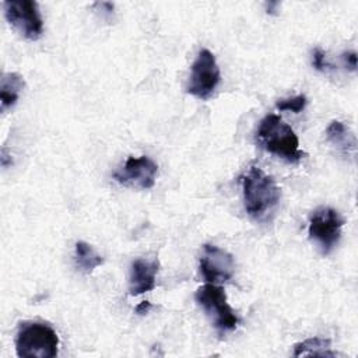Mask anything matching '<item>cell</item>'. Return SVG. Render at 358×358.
<instances>
[{"mask_svg":"<svg viewBox=\"0 0 358 358\" xmlns=\"http://www.w3.org/2000/svg\"><path fill=\"white\" fill-rule=\"evenodd\" d=\"M242 189L245 210L256 221L267 220L281 197L274 178L256 165H252L242 178Z\"/></svg>","mask_w":358,"mask_h":358,"instance_id":"1","label":"cell"},{"mask_svg":"<svg viewBox=\"0 0 358 358\" xmlns=\"http://www.w3.org/2000/svg\"><path fill=\"white\" fill-rule=\"evenodd\" d=\"M256 136L266 151L287 162L296 164L306 157V152L299 150L296 133L275 113H270L260 120Z\"/></svg>","mask_w":358,"mask_h":358,"instance_id":"2","label":"cell"},{"mask_svg":"<svg viewBox=\"0 0 358 358\" xmlns=\"http://www.w3.org/2000/svg\"><path fill=\"white\" fill-rule=\"evenodd\" d=\"M56 330L43 322H24L15 336V352L21 358H53L59 351Z\"/></svg>","mask_w":358,"mask_h":358,"instance_id":"3","label":"cell"},{"mask_svg":"<svg viewBox=\"0 0 358 358\" xmlns=\"http://www.w3.org/2000/svg\"><path fill=\"white\" fill-rule=\"evenodd\" d=\"M196 302L204 309V312L213 319L214 327L220 334L232 331L238 326V316L227 302V295L222 287L218 284L207 282L197 288L194 294Z\"/></svg>","mask_w":358,"mask_h":358,"instance_id":"4","label":"cell"},{"mask_svg":"<svg viewBox=\"0 0 358 358\" xmlns=\"http://www.w3.org/2000/svg\"><path fill=\"white\" fill-rule=\"evenodd\" d=\"M221 80V71L215 56L208 49H201L192 64V73L186 91L199 98L208 99Z\"/></svg>","mask_w":358,"mask_h":358,"instance_id":"5","label":"cell"},{"mask_svg":"<svg viewBox=\"0 0 358 358\" xmlns=\"http://www.w3.org/2000/svg\"><path fill=\"white\" fill-rule=\"evenodd\" d=\"M344 220L331 207H320L313 211L309 220V238L319 245L322 253H329L340 241Z\"/></svg>","mask_w":358,"mask_h":358,"instance_id":"6","label":"cell"},{"mask_svg":"<svg viewBox=\"0 0 358 358\" xmlns=\"http://www.w3.org/2000/svg\"><path fill=\"white\" fill-rule=\"evenodd\" d=\"M7 21L27 39L36 41L43 32L39 6L32 0H7L3 3Z\"/></svg>","mask_w":358,"mask_h":358,"instance_id":"7","label":"cell"},{"mask_svg":"<svg viewBox=\"0 0 358 358\" xmlns=\"http://www.w3.org/2000/svg\"><path fill=\"white\" fill-rule=\"evenodd\" d=\"M158 165L145 155L129 157L124 165L113 173V179L127 187L151 189L155 185Z\"/></svg>","mask_w":358,"mask_h":358,"instance_id":"8","label":"cell"},{"mask_svg":"<svg viewBox=\"0 0 358 358\" xmlns=\"http://www.w3.org/2000/svg\"><path fill=\"white\" fill-rule=\"evenodd\" d=\"M199 267L207 282L220 284L228 281L234 275L235 262L232 255L227 250L206 243L203 246Z\"/></svg>","mask_w":358,"mask_h":358,"instance_id":"9","label":"cell"},{"mask_svg":"<svg viewBox=\"0 0 358 358\" xmlns=\"http://www.w3.org/2000/svg\"><path fill=\"white\" fill-rule=\"evenodd\" d=\"M158 267V260L136 259L130 266V295L136 296L154 289Z\"/></svg>","mask_w":358,"mask_h":358,"instance_id":"10","label":"cell"},{"mask_svg":"<svg viewBox=\"0 0 358 358\" xmlns=\"http://www.w3.org/2000/svg\"><path fill=\"white\" fill-rule=\"evenodd\" d=\"M327 141L344 157L355 158L357 155V138L348 126L340 120H333L326 129Z\"/></svg>","mask_w":358,"mask_h":358,"instance_id":"11","label":"cell"},{"mask_svg":"<svg viewBox=\"0 0 358 358\" xmlns=\"http://www.w3.org/2000/svg\"><path fill=\"white\" fill-rule=\"evenodd\" d=\"M24 78L18 73H4L0 78V109L6 112L13 108L24 90Z\"/></svg>","mask_w":358,"mask_h":358,"instance_id":"12","label":"cell"},{"mask_svg":"<svg viewBox=\"0 0 358 358\" xmlns=\"http://www.w3.org/2000/svg\"><path fill=\"white\" fill-rule=\"evenodd\" d=\"M331 340L324 337H310L294 345V357L315 355V357H337L338 354L330 350Z\"/></svg>","mask_w":358,"mask_h":358,"instance_id":"13","label":"cell"},{"mask_svg":"<svg viewBox=\"0 0 358 358\" xmlns=\"http://www.w3.org/2000/svg\"><path fill=\"white\" fill-rule=\"evenodd\" d=\"M76 264L83 273H92L98 266L103 263L102 256L87 242L78 241L76 243Z\"/></svg>","mask_w":358,"mask_h":358,"instance_id":"14","label":"cell"},{"mask_svg":"<svg viewBox=\"0 0 358 358\" xmlns=\"http://www.w3.org/2000/svg\"><path fill=\"white\" fill-rule=\"evenodd\" d=\"M306 96L303 94L292 96V98H284L277 102V109L278 110H287V112H294L299 113L305 109L306 106Z\"/></svg>","mask_w":358,"mask_h":358,"instance_id":"15","label":"cell"},{"mask_svg":"<svg viewBox=\"0 0 358 358\" xmlns=\"http://www.w3.org/2000/svg\"><path fill=\"white\" fill-rule=\"evenodd\" d=\"M312 64L315 66L316 70H326V69H331L333 66L330 63H327L326 60V53L320 49V48H316L313 50V56H312Z\"/></svg>","mask_w":358,"mask_h":358,"instance_id":"16","label":"cell"},{"mask_svg":"<svg viewBox=\"0 0 358 358\" xmlns=\"http://www.w3.org/2000/svg\"><path fill=\"white\" fill-rule=\"evenodd\" d=\"M343 60H344L345 66L350 70L354 71L357 69V53L355 52H345V53H343Z\"/></svg>","mask_w":358,"mask_h":358,"instance_id":"17","label":"cell"},{"mask_svg":"<svg viewBox=\"0 0 358 358\" xmlns=\"http://www.w3.org/2000/svg\"><path fill=\"white\" fill-rule=\"evenodd\" d=\"M151 308H152L151 302H148V301H143V302H140V303L136 306V312H137L138 315H145Z\"/></svg>","mask_w":358,"mask_h":358,"instance_id":"18","label":"cell"},{"mask_svg":"<svg viewBox=\"0 0 358 358\" xmlns=\"http://www.w3.org/2000/svg\"><path fill=\"white\" fill-rule=\"evenodd\" d=\"M0 164H1V166H3V168H7L8 165H11V157L8 155V152H7V150H6V148H3V150H1Z\"/></svg>","mask_w":358,"mask_h":358,"instance_id":"19","label":"cell"}]
</instances>
